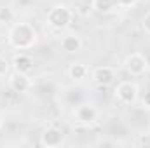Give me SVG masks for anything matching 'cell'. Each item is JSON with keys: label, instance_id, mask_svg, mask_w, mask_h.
Listing matches in <instances>:
<instances>
[{"label": "cell", "instance_id": "cell-1", "mask_svg": "<svg viewBox=\"0 0 150 148\" xmlns=\"http://www.w3.org/2000/svg\"><path fill=\"white\" fill-rule=\"evenodd\" d=\"M37 30L33 28V25L25 23V21L12 23L7 32V42L16 51H28L37 44Z\"/></svg>", "mask_w": 150, "mask_h": 148}, {"label": "cell", "instance_id": "cell-2", "mask_svg": "<svg viewBox=\"0 0 150 148\" xmlns=\"http://www.w3.org/2000/svg\"><path fill=\"white\" fill-rule=\"evenodd\" d=\"M45 21L51 28L54 30H65L70 26V23L74 21V12L68 5L65 4H58L54 5L52 9H49L47 16H45Z\"/></svg>", "mask_w": 150, "mask_h": 148}, {"label": "cell", "instance_id": "cell-3", "mask_svg": "<svg viewBox=\"0 0 150 148\" xmlns=\"http://www.w3.org/2000/svg\"><path fill=\"white\" fill-rule=\"evenodd\" d=\"M113 94H115V99L124 105V106H131L138 101V96H140V87L136 85V82L133 80H122L115 85L113 89Z\"/></svg>", "mask_w": 150, "mask_h": 148}, {"label": "cell", "instance_id": "cell-4", "mask_svg": "<svg viewBox=\"0 0 150 148\" xmlns=\"http://www.w3.org/2000/svg\"><path fill=\"white\" fill-rule=\"evenodd\" d=\"M124 70L131 77H142L149 70V59L142 52H131L124 59Z\"/></svg>", "mask_w": 150, "mask_h": 148}, {"label": "cell", "instance_id": "cell-5", "mask_svg": "<svg viewBox=\"0 0 150 148\" xmlns=\"http://www.w3.org/2000/svg\"><path fill=\"white\" fill-rule=\"evenodd\" d=\"M42 147H47V148H56V147H61L65 143V132L59 129V127H47L42 131L40 134V141H38Z\"/></svg>", "mask_w": 150, "mask_h": 148}, {"label": "cell", "instance_id": "cell-6", "mask_svg": "<svg viewBox=\"0 0 150 148\" xmlns=\"http://www.w3.org/2000/svg\"><path fill=\"white\" fill-rule=\"evenodd\" d=\"M74 117L77 120V124L89 127V125H93L98 120V110L93 105H89V103H82L74 110Z\"/></svg>", "mask_w": 150, "mask_h": 148}, {"label": "cell", "instance_id": "cell-7", "mask_svg": "<svg viewBox=\"0 0 150 148\" xmlns=\"http://www.w3.org/2000/svg\"><path fill=\"white\" fill-rule=\"evenodd\" d=\"M91 80L96 85H100V87H108L110 84H113V80H115V70H113L112 66H107V65L96 66L91 72Z\"/></svg>", "mask_w": 150, "mask_h": 148}, {"label": "cell", "instance_id": "cell-8", "mask_svg": "<svg viewBox=\"0 0 150 148\" xmlns=\"http://www.w3.org/2000/svg\"><path fill=\"white\" fill-rule=\"evenodd\" d=\"M7 84H9V87H11L14 92H18V94H25V92H28V91L32 89V85H33L28 75L18 73V72H14V73L9 75Z\"/></svg>", "mask_w": 150, "mask_h": 148}, {"label": "cell", "instance_id": "cell-9", "mask_svg": "<svg viewBox=\"0 0 150 148\" xmlns=\"http://www.w3.org/2000/svg\"><path fill=\"white\" fill-rule=\"evenodd\" d=\"M11 66H12V70L18 72V73L30 75L32 72H33L35 63H33V58H32L30 54H26V52H19V54H16V56L12 58Z\"/></svg>", "mask_w": 150, "mask_h": 148}, {"label": "cell", "instance_id": "cell-10", "mask_svg": "<svg viewBox=\"0 0 150 148\" xmlns=\"http://www.w3.org/2000/svg\"><path fill=\"white\" fill-rule=\"evenodd\" d=\"M59 47L67 54H79L82 51V47H84V42H82V38L79 37L77 33H67V35L61 37Z\"/></svg>", "mask_w": 150, "mask_h": 148}, {"label": "cell", "instance_id": "cell-11", "mask_svg": "<svg viewBox=\"0 0 150 148\" xmlns=\"http://www.w3.org/2000/svg\"><path fill=\"white\" fill-rule=\"evenodd\" d=\"M87 75H89V70H87V66H86L84 63H80V61L70 63V66H68V77H70L74 82H82V80H86Z\"/></svg>", "mask_w": 150, "mask_h": 148}, {"label": "cell", "instance_id": "cell-12", "mask_svg": "<svg viewBox=\"0 0 150 148\" xmlns=\"http://www.w3.org/2000/svg\"><path fill=\"white\" fill-rule=\"evenodd\" d=\"M115 0H93L91 2V7H93V11L94 12H98V14H110L113 9H115Z\"/></svg>", "mask_w": 150, "mask_h": 148}, {"label": "cell", "instance_id": "cell-13", "mask_svg": "<svg viewBox=\"0 0 150 148\" xmlns=\"http://www.w3.org/2000/svg\"><path fill=\"white\" fill-rule=\"evenodd\" d=\"M16 19V12L11 5H2L0 7V25H12Z\"/></svg>", "mask_w": 150, "mask_h": 148}, {"label": "cell", "instance_id": "cell-14", "mask_svg": "<svg viewBox=\"0 0 150 148\" xmlns=\"http://www.w3.org/2000/svg\"><path fill=\"white\" fill-rule=\"evenodd\" d=\"M9 70H11V63L4 56H0V78H4L5 75H9Z\"/></svg>", "mask_w": 150, "mask_h": 148}, {"label": "cell", "instance_id": "cell-15", "mask_svg": "<svg viewBox=\"0 0 150 148\" xmlns=\"http://www.w3.org/2000/svg\"><path fill=\"white\" fill-rule=\"evenodd\" d=\"M142 28H143V32L150 35V11L143 16V19H142Z\"/></svg>", "mask_w": 150, "mask_h": 148}, {"label": "cell", "instance_id": "cell-16", "mask_svg": "<svg viewBox=\"0 0 150 148\" xmlns=\"http://www.w3.org/2000/svg\"><path fill=\"white\" fill-rule=\"evenodd\" d=\"M115 4H117L119 7H122V9H129V7L136 5L138 0H115Z\"/></svg>", "mask_w": 150, "mask_h": 148}, {"label": "cell", "instance_id": "cell-17", "mask_svg": "<svg viewBox=\"0 0 150 148\" xmlns=\"http://www.w3.org/2000/svg\"><path fill=\"white\" fill-rule=\"evenodd\" d=\"M143 106L150 108V92H147V94H145V98H143Z\"/></svg>", "mask_w": 150, "mask_h": 148}, {"label": "cell", "instance_id": "cell-18", "mask_svg": "<svg viewBox=\"0 0 150 148\" xmlns=\"http://www.w3.org/2000/svg\"><path fill=\"white\" fill-rule=\"evenodd\" d=\"M2 127H4V118L0 117V129H2Z\"/></svg>", "mask_w": 150, "mask_h": 148}]
</instances>
